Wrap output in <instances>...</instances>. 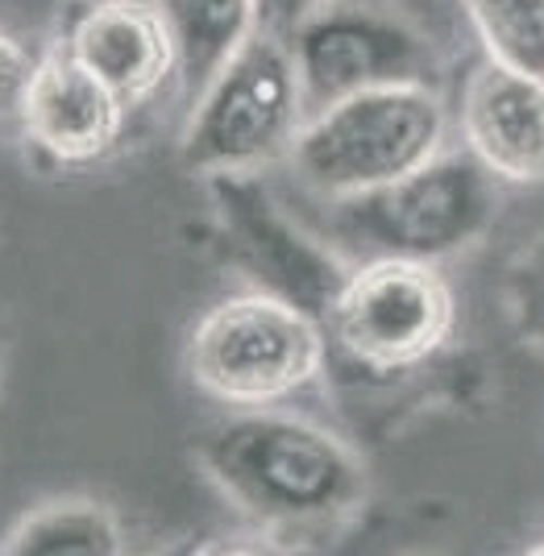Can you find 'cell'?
<instances>
[{
    "label": "cell",
    "mask_w": 544,
    "mask_h": 556,
    "mask_svg": "<svg viewBox=\"0 0 544 556\" xmlns=\"http://www.w3.org/2000/svg\"><path fill=\"white\" fill-rule=\"evenodd\" d=\"M208 473L241 515L275 535H316L345 523L370 494L357 448L325 424L287 412H241L195 444Z\"/></svg>",
    "instance_id": "cell-1"
},
{
    "label": "cell",
    "mask_w": 544,
    "mask_h": 556,
    "mask_svg": "<svg viewBox=\"0 0 544 556\" xmlns=\"http://www.w3.org/2000/svg\"><path fill=\"white\" fill-rule=\"evenodd\" d=\"M450 138L437 88L403 84L337 100L312 113L287 163L316 200H354L432 163Z\"/></svg>",
    "instance_id": "cell-2"
},
{
    "label": "cell",
    "mask_w": 544,
    "mask_h": 556,
    "mask_svg": "<svg viewBox=\"0 0 544 556\" xmlns=\"http://www.w3.org/2000/svg\"><path fill=\"white\" fill-rule=\"evenodd\" d=\"M329 212L332 232L350 241V250L441 266L486 241L498 216V179L470 150H441L379 191L332 200Z\"/></svg>",
    "instance_id": "cell-3"
},
{
    "label": "cell",
    "mask_w": 544,
    "mask_h": 556,
    "mask_svg": "<svg viewBox=\"0 0 544 556\" xmlns=\"http://www.w3.org/2000/svg\"><path fill=\"white\" fill-rule=\"evenodd\" d=\"M329 332L304 307L270 291H241L213 303L188 337V374L229 407H275L304 391L325 366Z\"/></svg>",
    "instance_id": "cell-4"
},
{
    "label": "cell",
    "mask_w": 544,
    "mask_h": 556,
    "mask_svg": "<svg viewBox=\"0 0 544 556\" xmlns=\"http://www.w3.org/2000/svg\"><path fill=\"white\" fill-rule=\"evenodd\" d=\"M308 116L375 88H437L441 50L395 0H316L287 29Z\"/></svg>",
    "instance_id": "cell-5"
},
{
    "label": "cell",
    "mask_w": 544,
    "mask_h": 556,
    "mask_svg": "<svg viewBox=\"0 0 544 556\" xmlns=\"http://www.w3.org/2000/svg\"><path fill=\"white\" fill-rule=\"evenodd\" d=\"M308 121L287 38L258 29L188 109L179 159L200 175H254L287 159Z\"/></svg>",
    "instance_id": "cell-6"
},
{
    "label": "cell",
    "mask_w": 544,
    "mask_h": 556,
    "mask_svg": "<svg viewBox=\"0 0 544 556\" xmlns=\"http://www.w3.org/2000/svg\"><path fill=\"white\" fill-rule=\"evenodd\" d=\"M457 320L445 275L428 262L366 257L345 275L325 332L357 366L400 374L441 353Z\"/></svg>",
    "instance_id": "cell-7"
},
{
    "label": "cell",
    "mask_w": 544,
    "mask_h": 556,
    "mask_svg": "<svg viewBox=\"0 0 544 556\" xmlns=\"http://www.w3.org/2000/svg\"><path fill=\"white\" fill-rule=\"evenodd\" d=\"M213 204L229 237V250L258 278V291L304 307L325 325L350 266L295 225L254 175H213Z\"/></svg>",
    "instance_id": "cell-8"
},
{
    "label": "cell",
    "mask_w": 544,
    "mask_h": 556,
    "mask_svg": "<svg viewBox=\"0 0 544 556\" xmlns=\"http://www.w3.org/2000/svg\"><path fill=\"white\" fill-rule=\"evenodd\" d=\"M17 121L25 138L47 159L63 166H88L121 141L125 104L92 71L75 63L72 50L59 47L42 54L29 71Z\"/></svg>",
    "instance_id": "cell-9"
},
{
    "label": "cell",
    "mask_w": 544,
    "mask_h": 556,
    "mask_svg": "<svg viewBox=\"0 0 544 556\" xmlns=\"http://www.w3.org/2000/svg\"><path fill=\"white\" fill-rule=\"evenodd\" d=\"M461 138L498 184L544 187V84L482 59L461 92Z\"/></svg>",
    "instance_id": "cell-10"
},
{
    "label": "cell",
    "mask_w": 544,
    "mask_h": 556,
    "mask_svg": "<svg viewBox=\"0 0 544 556\" xmlns=\"http://www.w3.org/2000/svg\"><path fill=\"white\" fill-rule=\"evenodd\" d=\"M72 59L88 67L121 104H142L175 79V42L154 0H92L72 17Z\"/></svg>",
    "instance_id": "cell-11"
},
{
    "label": "cell",
    "mask_w": 544,
    "mask_h": 556,
    "mask_svg": "<svg viewBox=\"0 0 544 556\" xmlns=\"http://www.w3.org/2000/svg\"><path fill=\"white\" fill-rule=\"evenodd\" d=\"M262 0H154L175 42V79L184 109L208 92L237 50L258 34Z\"/></svg>",
    "instance_id": "cell-12"
},
{
    "label": "cell",
    "mask_w": 544,
    "mask_h": 556,
    "mask_svg": "<svg viewBox=\"0 0 544 556\" xmlns=\"http://www.w3.org/2000/svg\"><path fill=\"white\" fill-rule=\"evenodd\" d=\"M0 556H129V540L113 507L96 498H54L25 515Z\"/></svg>",
    "instance_id": "cell-13"
},
{
    "label": "cell",
    "mask_w": 544,
    "mask_h": 556,
    "mask_svg": "<svg viewBox=\"0 0 544 556\" xmlns=\"http://www.w3.org/2000/svg\"><path fill=\"white\" fill-rule=\"evenodd\" d=\"M486 59L544 84V0H461Z\"/></svg>",
    "instance_id": "cell-14"
},
{
    "label": "cell",
    "mask_w": 544,
    "mask_h": 556,
    "mask_svg": "<svg viewBox=\"0 0 544 556\" xmlns=\"http://www.w3.org/2000/svg\"><path fill=\"white\" fill-rule=\"evenodd\" d=\"M503 312L507 325L532 353L544 357V232H536L503 275Z\"/></svg>",
    "instance_id": "cell-15"
},
{
    "label": "cell",
    "mask_w": 544,
    "mask_h": 556,
    "mask_svg": "<svg viewBox=\"0 0 544 556\" xmlns=\"http://www.w3.org/2000/svg\"><path fill=\"white\" fill-rule=\"evenodd\" d=\"M29 54H25L4 29H0V121L4 116H17V104H22V92L29 84Z\"/></svg>",
    "instance_id": "cell-16"
},
{
    "label": "cell",
    "mask_w": 544,
    "mask_h": 556,
    "mask_svg": "<svg viewBox=\"0 0 544 556\" xmlns=\"http://www.w3.org/2000/svg\"><path fill=\"white\" fill-rule=\"evenodd\" d=\"M150 556H204V544L200 540H179V544H166V548H159V553Z\"/></svg>",
    "instance_id": "cell-17"
},
{
    "label": "cell",
    "mask_w": 544,
    "mask_h": 556,
    "mask_svg": "<svg viewBox=\"0 0 544 556\" xmlns=\"http://www.w3.org/2000/svg\"><path fill=\"white\" fill-rule=\"evenodd\" d=\"M204 556H258V553H245V548H229V553H204Z\"/></svg>",
    "instance_id": "cell-18"
},
{
    "label": "cell",
    "mask_w": 544,
    "mask_h": 556,
    "mask_svg": "<svg viewBox=\"0 0 544 556\" xmlns=\"http://www.w3.org/2000/svg\"><path fill=\"white\" fill-rule=\"evenodd\" d=\"M291 4H295V13H304V9H308V4H316V0H291Z\"/></svg>",
    "instance_id": "cell-19"
},
{
    "label": "cell",
    "mask_w": 544,
    "mask_h": 556,
    "mask_svg": "<svg viewBox=\"0 0 544 556\" xmlns=\"http://www.w3.org/2000/svg\"><path fill=\"white\" fill-rule=\"evenodd\" d=\"M520 556H544V544H532L528 553H520Z\"/></svg>",
    "instance_id": "cell-20"
}]
</instances>
